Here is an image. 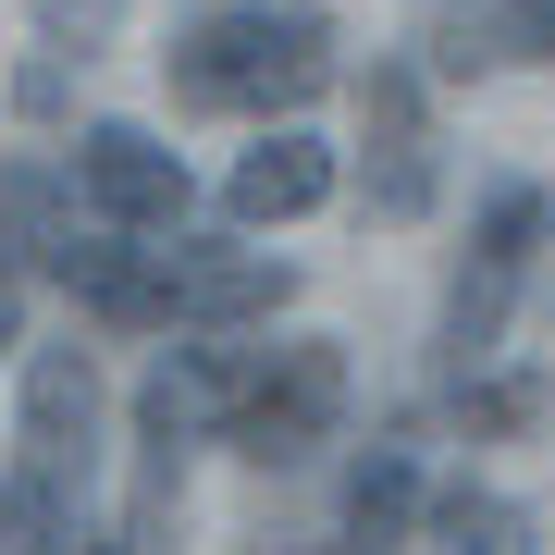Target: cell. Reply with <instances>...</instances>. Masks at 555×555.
I'll use <instances>...</instances> for the list:
<instances>
[{"label":"cell","mask_w":555,"mask_h":555,"mask_svg":"<svg viewBox=\"0 0 555 555\" xmlns=\"http://www.w3.org/2000/svg\"><path fill=\"white\" fill-rule=\"evenodd\" d=\"M62 297H75L87 321H112V334H173V247H124V235H62L50 247Z\"/></svg>","instance_id":"obj_5"},{"label":"cell","mask_w":555,"mask_h":555,"mask_svg":"<svg viewBox=\"0 0 555 555\" xmlns=\"http://www.w3.org/2000/svg\"><path fill=\"white\" fill-rule=\"evenodd\" d=\"M555 235V198L543 185H494V210H481V259H469V284H456V358H481L494 346V321H506V297H518V272H531V247Z\"/></svg>","instance_id":"obj_6"},{"label":"cell","mask_w":555,"mask_h":555,"mask_svg":"<svg viewBox=\"0 0 555 555\" xmlns=\"http://www.w3.org/2000/svg\"><path fill=\"white\" fill-rule=\"evenodd\" d=\"M358 100H371V185H358V198H371V222H420V210H433L420 75H408V62H371V87H358Z\"/></svg>","instance_id":"obj_7"},{"label":"cell","mask_w":555,"mask_h":555,"mask_svg":"<svg viewBox=\"0 0 555 555\" xmlns=\"http://www.w3.org/2000/svg\"><path fill=\"white\" fill-rule=\"evenodd\" d=\"M506 38H518V62H543L555 50V0H506Z\"/></svg>","instance_id":"obj_16"},{"label":"cell","mask_w":555,"mask_h":555,"mask_svg":"<svg viewBox=\"0 0 555 555\" xmlns=\"http://www.w3.org/2000/svg\"><path fill=\"white\" fill-rule=\"evenodd\" d=\"M346 543L358 555H408L420 543V456L408 444H371V469L346 481Z\"/></svg>","instance_id":"obj_11"},{"label":"cell","mask_w":555,"mask_h":555,"mask_svg":"<svg viewBox=\"0 0 555 555\" xmlns=\"http://www.w3.org/2000/svg\"><path fill=\"white\" fill-rule=\"evenodd\" d=\"M75 543V494H50V481H0V555H62Z\"/></svg>","instance_id":"obj_13"},{"label":"cell","mask_w":555,"mask_h":555,"mask_svg":"<svg viewBox=\"0 0 555 555\" xmlns=\"http://www.w3.org/2000/svg\"><path fill=\"white\" fill-rule=\"evenodd\" d=\"M13 112H25V124L62 112V62H25V75H13Z\"/></svg>","instance_id":"obj_17"},{"label":"cell","mask_w":555,"mask_h":555,"mask_svg":"<svg viewBox=\"0 0 555 555\" xmlns=\"http://www.w3.org/2000/svg\"><path fill=\"white\" fill-rule=\"evenodd\" d=\"M38 13H50V38H75V62H87V50L124 25V0H38Z\"/></svg>","instance_id":"obj_15"},{"label":"cell","mask_w":555,"mask_h":555,"mask_svg":"<svg viewBox=\"0 0 555 555\" xmlns=\"http://www.w3.org/2000/svg\"><path fill=\"white\" fill-rule=\"evenodd\" d=\"M456 408H469V433H543L555 383L543 371H494V383H456Z\"/></svg>","instance_id":"obj_14"},{"label":"cell","mask_w":555,"mask_h":555,"mask_svg":"<svg viewBox=\"0 0 555 555\" xmlns=\"http://www.w3.org/2000/svg\"><path fill=\"white\" fill-rule=\"evenodd\" d=\"M247 371H259V346H173V358L149 371L137 420H149V433H173V444H198V433H235V408H247Z\"/></svg>","instance_id":"obj_8"},{"label":"cell","mask_w":555,"mask_h":555,"mask_svg":"<svg viewBox=\"0 0 555 555\" xmlns=\"http://www.w3.org/2000/svg\"><path fill=\"white\" fill-rule=\"evenodd\" d=\"M433 543H444V555H543V543H531V506L481 494V481L433 494Z\"/></svg>","instance_id":"obj_12"},{"label":"cell","mask_w":555,"mask_h":555,"mask_svg":"<svg viewBox=\"0 0 555 555\" xmlns=\"http://www.w3.org/2000/svg\"><path fill=\"white\" fill-rule=\"evenodd\" d=\"M321 198H334V149L297 137V124H272V137L235 160V185H222L235 222H297V210H321Z\"/></svg>","instance_id":"obj_10"},{"label":"cell","mask_w":555,"mask_h":555,"mask_svg":"<svg viewBox=\"0 0 555 555\" xmlns=\"http://www.w3.org/2000/svg\"><path fill=\"white\" fill-rule=\"evenodd\" d=\"M87 469H100V371H87V346H50L25 371V481L87 494Z\"/></svg>","instance_id":"obj_4"},{"label":"cell","mask_w":555,"mask_h":555,"mask_svg":"<svg viewBox=\"0 0 555 555\" xmlns=\"http://www.w3.org/2000/svg\"><path fill=\"white\" fill-rule=\"evenodd\" d=\"M346 420V358L334 346H259L247 371V408H235V444L259 469H284V456H309L321 433Z\"/></svg>","instance_id":"obj_3"},{"label":"cell","mask_w":555,"mask_h":555,"mask_svg":"<svg viewBox=\"0 0 555 555\" xmlns=\"http://www.w3.org/2000/svg\"><path fill=\"white\" fill-rule=\"evenodd\" d=\"M297 297V272L259 247H222V259H173V321H198V334H235V321H272Z\"/></svg>","instance_id":"obj_9"},{"label":"cell","mask_w":555,"mask_h":555,"mask_svg":"<svg viewBox=\"0 0 555 555\" xmlns=\"http://www.w3.org/2000/svg\"><path fill=\"white\" fill-rule=\"evenodd\" d=\"M160 75H173L185 112H247V124H272V112H309L321 87H334V25L247 0V13H210L198 38H173Z\"/></svg>","instance_id":"obj_1"},{"label":"cell","mask_w":555,"mask_h":555,"mask_svg":"<svg viewBox=\"0 0 555 555\" xmlns=\"http://www.w3.org/2000/svg\"><path fill=\"white\" fill-rule=\"evenodd\" d=\"M0 358H13V284H0Z\"/></svg>","instance_id":"obj_18"},{"label":"cell","mask_w":555,"mask_h":555,"mask_svg":"<svg viewBox=\"0 0 555 555\" xmlns=\"http://www.w3.org/2000/svg\"><path fill=\"white\" fill-rule=\"evenodd\" d=\"M75 198L100 210L112 235H173L198 185H185V160L160 149L149 124H87V137H75Z\"/></svg>","instance_id":"obj_2"}]
</instances>
